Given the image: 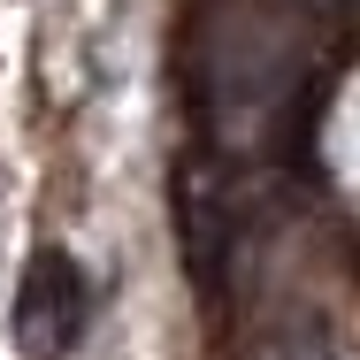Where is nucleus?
I'll return each mask as SVG.
<instances>
[{
	"mask_svg": "<svg viewBox=\"0 0 360 360\" xmlns=\"http://www.w3.org/2000/svg\"><path fill=\"white\" fill-rule=\"evenodd\" d=\"M84 269H77L62 245H39L23 261V284H15V353L23 360H62L84 338Z\"/></svg>",
	"mask_w": 360,
	"mask_h": 360,
	"instance_id": "f03ea898",
	"label": "nucleus"
},
{
	"mask_svg": "<svg viewBox=\"0 0 360 360\" xmlns=\"http://www.w3.org/2000/svg\"><path fill=\"white\" fill-rule=\"evenodd\" d=\"M330 23H338V0H215L200 31L207 131L238 153L269 146L307 108Z\"/></svg>",
	"mask_w": 360,
	"mask_h": 360,
	"instance_id": "f257e3e1",
	"label": "nucleus"
}]
</instances>
